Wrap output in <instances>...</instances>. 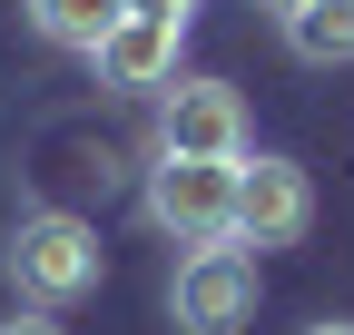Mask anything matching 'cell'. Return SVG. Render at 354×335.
Segmentation results:
<instances>
[{
  "instance_id": "cell-11",
  "label": "cell",
  "mask_w": 354,
  "mask_h": 335,
  "mask_svg": "<svg viewBox=\"0 0 354 335\" xmlns=\"http://www.w3.org/2000/svg\"><path fill=\"white\" fill-rule=\"evenodd\" d=\"M305 335H354V316H325V325H305Z\"/></svg>"
},
{
  "instance_id": "cell-3",
  "label": "cell",
  "mask_w": 354,
  "mask_h": 335,
  "mask_svg": "<svg viewBox=\"0 0 354 335\" xmlns=\"http://www.w3.org/2000/svg\"><path fill=\"white\" fill-rule=\"evenodd\" d=\"M167 316L177 335H236L256 325V257L246 246H187L167 276Z\"/></svg>"
},
{
  "instance_id": "cell-8",
  "label": "cell",
  "mask_w": 354,
  "mask_h": 335,
  "mask_svg": "<svg viewBox=\"0 0 354 335\" xmlns=\"http://www.w3.org/2000/svg\"><path fill=\"white\" fill-rule=\"evenodd\" d=\"M30 20H39V39H59V50H99V39L128 20V0H30Z\"/></svg>"
},
{
  "instance_id": "cell-7",
  "label": "cell",
  "mask_w": 354,
  "mask_h": 335,
  "mask_svg": "<svg viewBox=\"0 0 354 335\" xmlns=\"http://www.w3.org/2000/svg\"><path fill=\"white\" fill-rule=\"evenodd\" d=\"M286 50L305 69H344L354 60V0H305V10L286 20Z\"/></svg>"
},
{
  "instance_id": "cell-9",
  "label": "cell",
  "mask_w": 354,
  "mask_h": 335,
  "mask_svg": "<svg viewBox=\"0 0 354 335\" xmlns=\"http://www.w3.org/2000/svg\"><path fill=\"white\" fill-rule=\"evenodd\" d=\"M0 335H69V325H59V316H39V306H20L10 325H0Z\"/></svg>"
},
{
  "instance_id": "cell-6",
  "label": "cell",
  "mask_w": 354,
  "mask_h": 335,
  "mask_svg": "<svg viewBox=\"0 0 354 335\" xmlns=\"http://www.w3.org/2000/svg\"><path fill=\"white\" fill-rule=\"evenodd\" d=\"M177 50H187V20H138L128 10L99 50H88V69H99V89H167Z\"/></svg>"
},
{
  "instance_id": "cell-5",
  "label": "cell",
  "mask_w": 354,
  "mask_h": 335,
  "mask_svg": "<svg viewBox=\"0 0 354 335\" xmlns=\"http://www.w3.org/2000/svg\"><path fill=\"white\" fill-rule=\"evenodd\" d=\"M315 227V178L295 158H236V246H295Z\"/></svg>"
},
{
  "instance_id": "cell-2",
  "label": "cell",
  "mask_w": 354,
  "mask_h": 335,
  "mask_svg": "<svg viewBox=\"0 0 354 335\" xmlns=\"http://www.w3.org/2000/svg\"><path fill=\"white\" fill-rule=\"evenodd\" d=\"M148 227L177 246H236V158H158Z\"/></svg>"
},
{
  "instance_id": "cell-10",
  "label": "cell",
  "mask_w": 354,
  "mask_h": 335,
  "mask_svg": "<svg viewBox=\"0 0 354 335\" xmlns=\"http://www.w3.org/2000/svg\"><path fill=\"white\" fill-rule=\"evenodd\" d=\"M138 20H197V0H128Z\"/></svg>"
},
{
  "instance_id": "cell-12",
  "label": "cell",
  "mask_w": 354,
  "mask_h": 335,
  "mask_svg": "<svg viewBox=\"0 0 354 335\" xmlns=\"http://www.w3.org/2000/svg\"><path fill=\"white\" fill-rule=\"evenodd\" d=\"M256 10H276V20H295V10H305V0H256Z\"/></svg>"
},
{
  "instance_id": "cell-1",
  "label": "cell",
  "mask_w": 354,
  "mask_h": 335,
  "mask_svg": "<svg viewBox=\"0 0 354 335\" xmlns=\"http://www.w3.org/2000/svg\"><path fill=\"white\" fill-rule=\"evenodd\" d=\"M0 276L20 286V306L39 316H59L79 296H99V276H109V246L88 217H69V207H30V217L0 237Z\"/></svg>"
},
{
  "instance_id": "cell-4",
  "label": "cell",
  "mask_w": 354,
  "mask_h": 335,
  "mask_svg": "<svg viewBox=\"0 0 354 335\" xmlns=\"http://www.w3.org/2000/svg\"><path fill=\"white\" fill-rule=\"evenodd\" d=\"M158 158H246V99L227 79H167L158 89Z\"/></svg>"
}]
</instances>
